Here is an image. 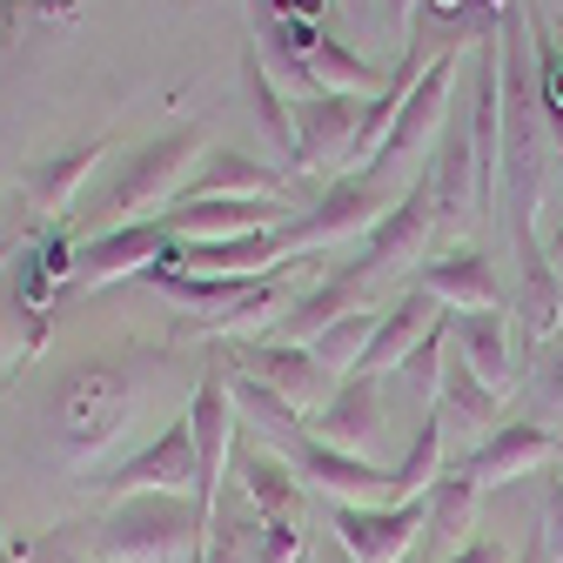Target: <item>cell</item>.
I'll return each instance as SVG.
<instances>
[{
  "label": "cell",
  "instance_id": "1",
  "mask_svg": "<svg viewBox=\"0 0 563 563\" xmlns=\"http://www.w3.org/2000/svg\"><path fill=\"white\" fill-rule=\"evenodd\" d=\"M504 34V188L510 195L497 216H510V229H530L543 216V162H550V141H543V60L530 54L537 34L523 14H497Z\"/></svg>",
  "mask_w": 563,
  "mask_h": 563
},
{
  "label": "cell",
  "instance_id": "2",
  "mask_svg": "<svg viewBox=\"0 0 563 563\" xmlns=\"http://www.w3.org/2000/svg\"><path fill=\"white\" fill-rule=\"evenodd\" d=\"M128 416H134V376L121 363H75L54 396H47V430H54V450L60 463L75 470L81 483H95V463L121 443L128 430Z\"/></svg>",
  "mask_w": 563,
  "mask_h": 563
},
{
  "label": "cell",
  "instance_id": "3",
  "mask_svg": "<svg viewBox=\"0 0 563 563\" xmlns=\"http://www.w3.org/2000/svg\"><path fill=\"white\" fill-rule=\"evenodd\" d=\"M201 510L195 497L168 489H141V497L108 504L101 523H88V563H201Z\"/></svg>",
  "mask_w": 563,
  "mask_h": 563
},
{
  "label": "cell",
  "instance_id": "4",
  "mask_svg": "<svg viewBox=\"0 0 563 563\" xmlns=\"http://www.w3.org/2000/svg\"><path fill=\"white\" fill-rule=\"evenodd\" d=\"M201 148H208V128H201V121H181V128H168V134H155V141H141V148L121 162V175L108 181L95 222H101V229H121V222H148L155 201L175 208V195L188 188V168H195Z\"/></svg>",
  "mask_w": 563,
  "mask_h": 563
},
{
  "label": "cell",
  "instance_id": "5",
  "mask_svg": "<svg viewBox=\"0 0 563 563\" xmlns=\"http://www.w3.org/2000/svg\"><path fill=\"white\" fill-rule=\"evenodd\" d=\"M188 430H195V510L201 537L216 530L222 510V483L235 470V396H229V363H208L201 389L188 396Z\"/></svg>",
  "mask_w": 563,
  "mask_h": 563
},
{
  "label": "cell",
  "instance_id": "6",
  "mask_svg": "<svg viewBox=\"0 0 563 563\" xmlns=\"http://www.w3.org/2000/svg\"><path fill=\"white\" fill-rule=\"evenodd\" d=\"M389 208H396V195H389L383 175L342 168V175L316 195V208H296V216H289V242H296V255H302V249H329V242H349V235H369Z\"/></svg>",
  "mask_w": 563,
  "mask_h": 563
},
{
  "label": "cell",
  "instance_id": "7",
  "mask_svg": "<svg viewBox=\"0 0 563 563\" xmlns=\"http://www.w3.org/2000/svg\"><path fill=\"white\" fill-rule=\"evenodd\" d=\"M470 141H476V195H483V222H497V188H504V34L489 27L470 41Z\"/></svg>",
  "mask_w": 563,
  "mask_h": 563
},
{
  "label": "cell",
  "instance_id": "8",
  "mask_svg": "<svg viewBox=\"0 0 563 563\" xmlns=\"http://www.w3.org/2000/svg\"><path fill=\"white\" fill-rule=\"evenodd\" d=\"M510 249H517V363L530 369L550 335L563 329V275L543 249V229H510Z\"/></svg>",
  "mask_w": 563,
  "mask_h": 563
},
{
  "label": "cell",
  "instance_id": "9",
  "mask_svg": "<svg viewBox=\"0 0 563 563\" xmlns=\"http://www.w3.org/2000/svg\"><path fill=\"white\" fill-rule=\"evenodd\" d=\"M175 249L168 222L148 216V222H121V229H101L95 242L75 249V268H67V289L60 296H95L108 282H128V275H148L162 255Z\"/></svg>",
  "mask_w": 563,
  "mask_h": 563
},
{
  "label": "cell",
  "instance_id": "10",
  "mask_svg": "<svg viewBox=\"0 0 563 563\" xmlns=\"http://www.w3.org/2000/svg\"><path fill=\"white\" fill-rule=\"evenodd\" d=\"M222 356L235 363V369H249L255 383H268L282 402H289L296 416L302 409H322L329 396H335V369H322L316 363V349H302V342H282V335H249V342H222Z\"/></svg>",
  "mask_w": 563,
  "mask_h": 563
},
{
  "label": "cell",
  "instance_id": "11",
  "mask_svg": "<svg viewBox=\"0 0 563 563\" xmlns=\"http://www.w3.org/2000/svg\"><path fill=\"white\" fill-rule=\"evenodd\" d=\"M456 75H463V47H437L430 54V67L416 75V88H409V101H402V114H396V128L383 134V148L369 155V175H383L389 181V168H402L422 141H430L443 121H450V88H456Z\"/></svg>",
  "mask_w": 563,
  "mask_h": 563
},
{
  "label": "cell",
  "instance_id": "12",
  "mask_svg": "<svg viewBox=\"0 0 563 563\" xmlns=\"http://www.w3.org/2000/svg\"><path fill=\"white\" fill-rule=\"evenodd\" d=\"M430 235H437V201H430V175H416L402 195H396V208L363 235V255H356V268L369 275V282H383V275H396V268H422V249H430Z\"/></svg>",
  "mask_w": 563,
  "mask_h": 563
},
{
  "label": "cell",
  "instance_id": "13",
  "mask_svg": "<svg viewBox=\"0 0 563 563\" xmlns=\"http://www.w3.org/2000/svg\"><path fill=\"white\" fill-rule=\"evenodd\" d=\"M335 543L356 556V563H402L416 543H422V523H430V504L422 497H402V504H335Z\"/></svg>",
  "mask_w": 563,
  "mask_h": 563
},
{
  "label": "cell",
  "instance_id": "14",
  "mask_svg": "<svg viewBox=\"0 0 563 563\" xmlns=\"http://www.w3.org/2000/svg\"><path fill=\"white\" fill-rule=\"evenodd\" d=\"M430 201H437V229H483V181H476V141H470V121H443L437 148H430Z\"/></svg>",
  "mask_w": 563,
  "mask_h": 563
},
{
  "label": "cell",
  "instance_id": "15",
  "mask_svg": "<svg viewBox=\"0 0 563 563\" xmlns=\"http://www.w3.org/2000/svg\"><path fill=\"white\" fill-rule=\"evenodd\" d=\"M363 114L369 101L363 95H329V88H309L296 101V134H302V175H322V168H342L363 141Z\"/></svg>",
  "mask_w": 563,
  "mask_h": 563
},
{
  "label": "cell",
  "instance_id": "16",
  "mask_svg": "<svg viewBox=\"0 0 563 563\" xmlns=\"http://www.w3.org/2000/svg\"><path fill=\"white\" fill-rule=\"evenodd\" d=\"M101 483V497L108 504H121V497H141V489H168V497H195V430H188V416L181 422H168V430L141 450V456H128L114 476H95Z\"/></svg>",
  "mask_w": 563,
  "mask_h": 563
},
{
  "label": "cell",
  "instance_id": "17",
  "mask_svg": "<svg viewBox=\"0 0 563 563\" xmlns=\"http://www.w3.org/2000/svg\"><path fill=\"white\" fill-rule=\"evenodd\" d=\"M556 430L550 422H497V430H489L470 456H463V470L476 476V489L489 497V489H504V483H517V476H537V470H550L556 463Z\"/></svg>",
  "mask_w": 563,
  "mask_h": 563
},
{
  "label": "cell",
  "instance_id": "18",
  "mask_svg": "<svg viewBox=\"0 0 563 563\" xmlns=\"http://www.w3.org/2000/svg\"><path fill=\"white\" fill-rule=\"evenodd\" d=\"M296 208L289 201H268V195H229V201H175L162 208V222L175 242H229V235H262L282 229Z\"/></svg>",
  "mask_w": 563,
  "mask_h": 563
},
{
  "label": "cell",
  "instance_id": "19",
  "mask_svg": "<svg viewBox=\"0 0 563 563\" xmlns=\"http://www.w3.org/2000/svg\"><path fill=\"white\" fill-rule=\"evenodd\" d=\"M376 302V282L356 268V262H342V268H329L322 282H309V289L289 302V309H282V322L268 329V335H282V342H316L322 329H335L342 316H356V309H369Z\"/></svg>",
  "mask_w": 563,
  "mask_h": 563
},
{
  "label": "cell",
  "instance_id": "20",
  "mask_svg": "<svg viewBox=\"0 0 563 563\" xmlns=\"http://www.w3.org/2000/svg\"><path fill=\"white\" fill-rule=\"evenodd\" d=\"M450 349L510 402V389L523 383V363H517V329H510V309H450Z\"/></svg>",
  "mask_w": 563,
  "mask_h": 563
},
{
  "label": "cell",
  "instance_id": "21",
  "mask_svg": "<svg viewBox=\"0 0 563 563\" xmlns=\"http://www.w3.org/2000/svg\"><path fill=\"white\" fill-rule=\"evenodd\" d=\"M409 289L437 296L443 309H504L497 262H489V249H470V242H456V249L430 255L422 268H409Z\"/></svg>",
  "mask_w": 563,
  "mask_h": 563
},
{
  "label": "cell",
  "instance_id": "22",
  "mask_svg": "<svg viewBox=\"0 0 563 563\" xmlns=\"http://www.w3.org/2000/svg\"><path fill=\"white\" fill-rule=\"evenodd\" d=\"M235 483H242V497H249V510L262 523H275V530H309V483L296 476V463H282L262 443H242L235 450Z\"/></svg>",
  "mask_w": 563,
  "mask_h": 563
},
{
  "label": "cell",
  "instance_id": "23",
  "mask_svg": "<svg viewBox=\"0 0 563 563\" xmlns=\"http://www.w3.org/2000/svg\"><path fill=\"white\" fill-rule=\"evenodd\" d=\"M296 476L316 489V497H329V504H356V510L389 504V470H383V463L349 456V450H329V443H316V437L296 443Z\"/></svg>",
  "mask_w": 563,
  "mask_h": 563
},
{
  "label": "cell",
  "instance_id": "24",
  "mask_svg": "<svg viewBox=\"0 0 563 563\" xmlns=\"http://www.w3.org/2000/svg\"><path fill=\"white\" fill-rule=\"evenodd\" d=\"M316 443L349 450V456H369L383 443V383L376 376H342L335 396L316 409Z\"/></svg>",
  "mask_w": 563,
  "mask_h": 563
},
{
  "label": "cell",
  "instance_id": "25",
  "mask_svg": "<svg viewBox=\"0 0 563 563\" xmlns=\"http://www.w3.org/2000/svg\"><path fill=\"white\" fill-rule=\"evenodd\" d=\"M437 322H443V302L402 282V296L383 309V322H376V342L363 349V363H356V369H363V376H389V369H402V363L416 356V349H422V335H430Z\"/></svg>",
  "mask_w": 563,
  "mask_h": 563
},
{
  "label": "cell",
  "instance_id": "26",
  "mask_svg": "<svg viewBox=\"0 0 563 563\" xmlns=\"http://www.w3.org/2000/svg\"><path fill=\"white\" fill-rule=\"evenodd\" d=\"M422 504H430V523H422V543H430V556L437 563H450L463 543H476V517H483V489H476V476L456 463V470H443L430 489H422Z\"/></svg>",
  "mask_w": 563,
  "mask_h": 563
},
{
  "label": "cell",
  "instance_id": "27",
  "mask_svg": "<svg viewBox=\"0 0 563 563\" xmlns=\"http://www.w3.org/2000/svg\"><path fill=\"white\" fill-rule=\"evenodd\" d=\"M242 88H249V108H255V121H262V134H268V148H275L282 175H302V134H296V101L275 88V75L262 67V54H255V47L242 54Z\"/></svg>",
  "mask_w": 563,
  "mask_h": 563
},
{
  "label": "cell",
  "instance_id": "28",
  "mask_svg": "<svg viewBox=\"0 0 563 563\" xmlns=\"http://www.w3.org/2000/svg\"><path fill=\"white\" fill-rule=\"evenodd\" d=\"M229 195H268V201H282V168H262L255 155L222 148V155H208V168L175 201H229Z\"/></svg>",
  "mask_w": 563,
  "mask_h": 563
},
{
  "label": "cell",
  "instance_id": "29",
  "mask_svg": "<svg viewBox=\"0 0 563 563\" xmlns=\"http://www.w3.org/2000/svg\"><path fill=\"white\" fill-rule=\"evenodd\" d=\"M101 155H108V141H81V148H67V155H47L27 175V201L41 208V216H67L75 195H81V181L101 168Z\"/></svg>",
  "mask_w": 563,
  "mask_h": 563
},
{
  "label": "cell",
  "instance_id": "30",
  "mask_svg": "<svg viewBox=\"0 0 563 563\" xmlns=\"http://www.w3.org/2000/svg\"><path fill=\"white\" fill-rule=\"evenodd\" d=\"M443 450H450V409L437 402V409H422L409 456L389 470V504H402V497H422V489H430V483L443 476Z\"/></svg>",
  "mask_w": 563,
  "mask_h": 563
},
{
  "label": "cell",
  "instance_id": "31",
  "mask_svg": "<svg viewBox=\"0 0 563 563\" xmlns=\"http://www.w3.org/2000/svg\"><path fill=\"white\" fill-rule=\"evenodd\" d=\"M437 402L450 409V422L463 416V422H489V430H497V422H504V396L497 389H489L463 356H456V349H450V356H443V389H437Z\"/></svg>",
  "mask_w": 563,
  "mask_h": 563
},
{
  "label": "cell",
  "instance_id": "32",
  "mask_svg": "<svg viewBox=\"0 0 563 563\" xmlns=\"http://www.w3.org/2000/svg\"><path fill=\"white\" fill-rule=\"evenodd\" d=\"M201 563H262V517L249 510V497H229L222 489V510H216Z\"/></svg>",
  "mask_w": 563,
  "mask_h": 563
},
{
  "label": "cell",
  "instance_id": "33",
  "mask_svg": "<svg viewBox=\"0 0 563 563\" xmlns=\"http://www.w3.org/2000/svg\"><path fill=\"white\" fill-rule=\"evenodd\" d=\"M41 349H47V329L21 309L14 282H0V383H8L27 356H41Z\"/></svg>",
  "mask_w": 563,
  "mask_h": 563
},
{
  "label": "cell",
  "instance_id": "34",
  "mask_svg": "<svg viewBox=\"0 0 563 563\" xmlns=\"http://www.w3.org/2000/svg\"><path fill=\"white\" fill-rule=\"evenodd\" d=\"M376 322H383L376 309H356V316H342L335 329H322V335L309 342V349H316V363H322V369H342V376H356L363 349L376 342Z\"/></svg>",
  "mask_w": 563,
  "mask_h": 563
},
{
  "label": "cell",
  "instance_id": "35",
  "mask_svg": "<svg viewBox=\"0 0 563 563\" xmlns=\"http://www.w3.org/2000/svg\"><path fill=\"white\" fill-rule=\"evenodd\" d=\"M443 356H450V316L422 335V349L402 363V389H409V402H416V416L422 409H437V389H443Z\"/></svg>",
  "mask_w": 563,
  "mask_h": 563
},
{
  "label": "cell",
  "instance_id": "36",
  "mask_svg": "<svg viewBox=\"0 0 563 563\" xmlns=\"http://www.w3.org/2000/svg\"><path fill=\"white\" fill-rule=\"evenodd\" d=\"M222 363H229V356H222ZM229 396H235V409H242V416H255L262 430H275V437H296V430H302V422H296V409L282 402L268 383H255L249 369H235V363H229Z\"/></svg>",
  "mask_w": 563,
  "mask_h": 563
},
{
  "label": "cell",
  "instance_id": "37",
  "mask_svg": "<svg viewBox=\"0 0 563 563\" xmlns=\"http://www.w3.org/2000/svg\"><path fill=\"white\" fill-rule=\"evenodd\" d=\"M537 537H543L550 563H563V463L543 470V523H537Z\"/></svg>",
  "mask_w": 563,
  "mask_h": 563
},
{
  "label": "cell",
  "instance_id": "38",
  "mask_svg": "<svg viewBox=\"0 0 563 563\" xmlns=\"http://www.w3.org/2000/svg\"><path fill=\"white\" fill-rule=\"evenodd\" d=\"M530 376H537V402L543 409H563V329L550 335V349L530 363Z\"/></svg>",
  "mask_w": 563,
  "mask_h": 563
},
{
  "label": "cell",
  "instance_id": "39",
  "mask_svg": "<svg viewBox=\"0 0 563 563\" xmlns=\"http://www.w3.org/2000/svg\"><path fill=\"white\" fill-rule=\"evenodd\" d=\"M450 563H517V556H510V550H504L497 537H476V543H463V550H456Z\"/></svg>",
  "mask_w": 563,
  "mask_h": 563
},
{
  "label": "cell",
  "instance_id": "40",
  "mask_svg": "<svg viewBox=\"0 0 563 563\" xmlns=\"http://www.w3.org/2000/svg\"><path fill=\"white\" fill-rule=\"evenodd\" d=\"M21 8H34L41 21H67V14L81 8V0H14V8H8V21H21Z\"/></svg>",
  "mask_w": 563,
  "mask_h": 563
},
{
  "label": "cell",
  "instance_id": "41",
  "mask_svg": "<svg viewBox=\"0 0 563 563\" xmlns=\"http://www.w3.org/2000/svg\"><path fill=\"white\" fill-rule=\"evenodd\" d=\"M275 8H282L275 21H309V27H316V21H322V8H329V0H275Z\"/></svg>",
  "mask_w": 563,
  "mask_h": 563
},
{
  "label": "cell",
  "instance_id": "42",
  "mask_svg": "<svg viewBox=\"0 0 563 563\" xmlns=\"http://www.w3.org/2000/svg\"><path fill=\"white\" fill-rule=\"evenodd\" d=\"M376 8H383V14H389V27L409 41V27H416V0H376Z\"/></svg>",
  "mask_w": 563,
  "mask_h": 563
},
{
  "label": "cell",
  "instance_id": "43",
  "mask_svg": "<svg viewBox=\"0 0 563 563\" xmlns=\"http://www.w3.org/2000/svg\"><path fill=\"white\" fill-rule=\"evenodd\" d=\"M543 249H550V262H556V275H563V216L543 222Z\"/></svg>",
  "mask_w": 563,
  "mask_h": 563
},
{
  "label": "cell",
  "instance_id": "44",
  "mask_svg": "<svg viewBox=\"0 0 563 563\" xmlns=\"http://www.w3.org/2000/svg\"><path fill=\"white\" fill-rule=\"evenodd\" d=\"M21 249H27V235H0V275L21 262Z\"/></svg>",
  "mask_w": 563,
  "mask_h": 563
},
{
  "label": "cell",
  "instance_id": "45",
  "mask_svg": "<svg viewBox=\"0 0 563 563\" xmlns=\"http://www.w3.org/2000/svg\"><path fill=\"white\" fill-rule=\"evenodd\" d=\"M517 563H550V550H543V537H530V543L517 550Z\"/></svg>",
  "mask_w": 563,
  "mask_h": 563
},
{
  "label": "cell",
  "instance_id": "46",
  "mask_svg": "<svg viewBox=\"0 0 563 563\" xmlns=\"http://www.w3.org/2000/svg\"><path fill=\"white\" fill-rule=\"evenodd\" d=\"M342 8L356 14V21H369V14H376V0H342Z\"/></svg>",
  "mask_w": 563,
  "mask_h": 563
},
{
  "label": "cell",
  "instance_id": "47",
  "mask_svg": "<svg viewBox=\"0 0 563 563\" xmlns=\"http://www.w3.org/2000/svg\"><path fill=\"white\" fill-rule=\"evenodd\" d=\"M0 563H14V556H8V550H0Z\"/></svg>",
  "mask_w": 563,
  "mask_h": 563
},
{
  "label": "cell",
  "instance_id": "48",
  "mask_svg": "<svg viewBox=\"0 0 563 563\" xmlns=\"http://www.w3.org/2000/svg\"><path fill=\"white\" fill-rule=\"evenodd\" d=\"M556 463H563V443H556Z\"/></svg>",
  "mask_w": 563,
  "mask_h": 563
}]
</instances>
